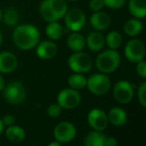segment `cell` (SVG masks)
I'll return each mask as SVG.
<instances>
[{"label": "cell", "instance_id": "obj_1", "mask_svg": "<svg viewBox=\"0 0 146 146\" xmlns=\"http://www.w3.org/2000/svg\"><path fill=\"white\" fill-rule=\"evenodd\" d=\"M12 39L15 46L24 51L35 48L40 41V32L32 24H21L14 28Z\"/></svg>", "mask_w": 146, "mask_h": 146}, {"label": "cell", "instance_id": "obj_2", "mask_svg": "<svg viewBox=\"0 0 146 146\" xmlns=\"http://www.w3.org/2000/svg\"><path fill=\"white\" fill-rule=\"evenodd\" d=\"M121 63L120 54L114 49H107L98 54L95 59V66L100 73L110 74L118 69Z\"/></svg>", "mask_w": 146, "mask_h": 146}, {"label": "cell", "instance_id": "obj_3", "mask_svg": "<svg viewBox=\"0 0 146 146\" xmlns=\"http://www.w3.org/2000/svg\"><path fill=\"white\" fill-rule=\"evenodd\" d=\"M86 87L92 94L101 96L109 92L111 88V81L104 73H96L87 78Z\"/></svg>", "mask_w": 146, "mask_h": 146}, {"label": "cell", "instance_id": "obj_4", "mask_svg": "<svg viewBox=\"0 0 146 146\" xmlns=\"http://www.w3.org/2000/svg\"><path fill=\"white\" fill-rule=\"evenodd\" d=\"M68 66L74 73H87L92 68V59L87 53L76 51L69 56Z\"/></svg>", "mask_w": 146, "mask_h": 146}, {"label": "cell", "instance_id": "obj_5", "mask_svg": "<svg viewBox=\"0 0 146 146\" xmlns=\"http://www.w3.org/2000/svg\"><path fill=\"white\" fill-rule=\"evenodd\" d=\"M4 99L10 104H21L26 99V89L19 81H13L3 88Z\"/></svg>", "mask_w": 146, "mask_h": 146}, {"label": "cell", "instance_id": "obj_6", "mask_svg": "<svg viewBox=\"0 0 146 146\" xmlns=\"http://www.w3.org/2000/svg\"><path fill=\"white\" fill-rule=\"evenodd\" d=\"M135 85L127 80H119L115 83L112 93L113 97L118 103L127 104L132 101L134 97Z\"/></svg>", "mask_w": 146, "mask_h": 146}, {"label": "cell", "instance_id": "obj_7", "mask_svg": "<svg viewBox=\"0 0 146 146\" xmlns=\"http://www.w3.org/2000/svg\"><path fill=\"white\" fill-rule=\"evenodd\" d=\"M80 102H81V95L79 91L73 88L62 89L57 95V104L62 109H74L79 106Z\"/></svg>", "mask_w": 146, "mask_h": 146}, {"label": "cell", "instance_id": "obj_8", "mask_svg": "<svg viewBox=\"0 0 146 146\" xmlns=\"http://www.w3.org/2000/svg\"><path fill=\"white\" fill-rule=\"evenodd\" d=\"M77 130L74 124H72L69 121H62L58 123L53 129V136L56 141L59 143L66 144L72 141L76 137Z\"/></svg>", "mask_w": 146, "mask_h": 146}, {"label": "cell", "instance_id": "obj_9", "mask_svg": "<svg viewBox=\"0 0 146 146\" xmlns=\"http://www.w3.org/2000/svg\"><path fill=\"white\" fill-rule=\"evenodd\" d=\"M63 18L66 28L71 32L80 31L86 24V15L79 8H72L70 10H67Z\"/></svg>", "mask_w": 146, "mask_h": 146}, {"label": "cell", "instance_id": "obj_10", "mask_svg": "<svg viewBox=\"0 0 146 146\" xmlns=\"http://www.w3.org/2000/svg\"><path fill=\"white\" fill-rule=\"evenodd\" d=\"M124 55L128 61L137 63L138 61L143 60L145 57V45L140 39H131L124 47Z\"/></svg>", "mask_w": 146, "mask_h": 146}, {"label": "cell", "instance_id": "obj_11", "mask_svg": "<svg viewBox=\"0 0 146 146\" xmlns=\"http://www.w3.org/2000/svg\"><path fill=\"white\" fill-rule=\"evenodd\" d=\"M88 125L96 131H103L108 126L107 114L104 110L100 108H93L89 111L87 115Z\"/></svg>", "mask_w": 146, "mask_h": 146}, {"label": "cell", "instance_id": "obj_12", "mask_svg": "<svg viewBox=\"0 0 146 146\" xmlns=\"http://www.w3.org/2000/svg\"><path fill=\"white\" fill-rule=\"evenodd\" d=\"M58 52V47L52 40L39 41L36 45V54L40 59L50 60L54 58Z\"/></svg>", "mask_w": 146, "mask_h": 146}, {"label": "cell", "instance_id": "obj_13", "mask_svg": "<svg viewBox=\"0 0 146 146\" xmlns=\"http://www.w3.org/2000/svg\"><path fill=\"white\" fill-rule=\"evenodd\" d=\"M18 60L12 52H0V74L13 72L17 68Z\"/></svg>", "mask_w": 146, "mask_h": 146}, {"label": "cell", "instance_id": "obj_14", "mask_svg": "<svg viewBox=\"0 0 146 146\" xmlns=\"http://www.w3.org/2000/svg\"><path fill=\"white\" fill-rule=\"evenodd\" d=\"M85 43L92 52H100L105 46V36L102 34L101 31L95 30L88 34L85 38Z\"/></svg>", "mask_w": 146, "mask_h": 146}, {"label": "cell", "instance_id": "obj_15", "mask_svg": "<svg viewBox=\"0 0 146 146\" xmlns=\"http://www.w3.org/2000/svg\"><path fill=\"white\" fill-rule=\"evenodd\" d=\"M90 24L97 31L106 30L111 24V17L109 14L103 11L93 12V14L90 17Z\"/></svg>", "mask_w": 146, "mask_h": 146}, {"label": "cell", "instance_id": "obj_16", "mask_svg": "<svg viewBox=\"0 0 146 146\" xmlns=\"http://www.w3.org/2000/svg\"><path fill=\"white\" fill-rule=\"evenodd\" d=\"M107 118L109 123H111L114 126H117V127L124 126L128 119L127 113L121 107L111 108L107 113Z\"/></svg>", "mask_w": 146, "mask_h": 146}, {"label": "cell", "instance_id": "obj_17", "mask_svg": "<svg viewBox=\"0 0 146 146\" xmlns=\"http://www.w3.org/2000/svg\"><path fill=\"white\" fill-rule=\"evenodd\" d=\"M128 10L133 17L143 19L146 16V0H129Z\"/></svg>", "mask_w": 146, "mask_h": 146}, {"label": "cell", "instance_id": "obj_18", "mask_svg": "<svg viewBox=\"0 0 146 146\" xmlns=\"http://www.w3.org/2000/svg\"><path fill=\"white\" fill-rule=\"evenodd\" d=\"M67 46L72 52L82 51L84 49V47L86 46L85 37L82 34H80L78 31L72 32L67 38Z\"/></svg>", "mask_w": 146, "mask_h": 146}, {"label": "cell", "instance_id": "obj_19", "mask_svg": "<svg viewBox=\"0 0 146 146\" xmlns=\"http://www.w3.org/2000/svg\"><path fill=\"white\" fill-rule=\"evenodd\" d=\"M6 138L12 143H21L25 139V130L21 126L18 125H11L7 126L5 130Z\"/></svg>", "mask_w": 146, "mask_h": 146}, {"label": "cell", "instance_id": "obj_20", "mask_svg": "<svg viewBox=\"0 0 146 146\" xmlns=\"http://www.w3.org/2000/svg\"><path fill=\"white\" fill-rule=\"evenodd\" d=\"M123 30L127 36L136 37L142 32L143 30V23L138 18L129 19L125 22L123 26Z\"/></svg>", "mask_w": 146, "mask_h": 146}, {"label": "cell", "instance_id": "obj_21", "mask_svg": "<svg viewBox=\"0 0 146 146\" xmlns=\"http://www.w3.org/2000/svg\"><path fill=\"white\" fill-rule=\"evenodd\" d=\"M107 136L102 133V131H93L89 132L84 138V145L86 146H105V140Z\"/></svg>", "mask_w": 146, "mask_h": 146}, {"label": "cell", "instance_id": "obj_22", "mask_svg": "<svg viewBox=\"0 0 146 146\" xmlns=\"http://www.w3.org/2000/svg\"><path fill=\"white\" fill-rule=\"evenodd\" d=\"M45 32H46L47 37L50 40L55 41L62 37L64 30H63L62 25L58 23V21H53V22H48V25L45 29Z\"/></svg>", "mask_w": 146, "mask_h": 146}, {"label": "cell", "instance_id": "obj_23", "mask_svg": "<svg viewBox=\"0 0 146 146\" xmlns=\"http://www.w3.org/2000/svg\"><path fill=\"white\" fill-rule=\"evenodd\" d=\"M47 2L55 12V14L57 15L59 20L64 17V15L68 10V5L65 0H47Z\"/></svg>", "mask_w": 146, "mask_h": 146}, {"label": "cell", "instance_id": "obj_24", "mask_svg": "<svg viewBox=\"0 0 146 146\" xmlns=\"http://www.w3.org/2000/svg\"><path fill=\"white\" fill-rule=\"evenodd\" d=\"M86 82H87V78L82 73L72 74L68 78V85L70 86V88L75 90H82L83 88H85Z\"/></svg>", "mask_w": 146, "mask_h": 146}, {"label": "cell", "instance_id": "obj_25", "mask_svg": "<svg viewBox=\"0 0 146 146\" xmlns=\"http://www.w3.org/2000/svg\"><path fill=\"white\" fill-rule=\"evenodd\" d=\"M105 44L109 49L117 50L122 45V35L118 31H110L105 37Z\"/></svg>", "mask_w": 146, "mask_h": 146}, {"label": "cell", "instance_id": "obj_26", "mask_svg": "<svg viewBox=\"0 0 146 146\" xmlns=\"http://www.w3.org/2000/svg\"><path fill=\"white\" fill-rule=\"evenodd\" d=\"M40 14L46 22H53V21L59 20L57 15L55 14V12L52 10L50 5L48 4L47 0H43L42 3L40 4Z\"/></svg>", "mask_w": 146, "mask_h": 146}, {"label": "cell", "instance_id": "obj_27", "mask_svg": "<svg viewBox=\"0 0 146 146\" xmlns=\"http://www.w3.org/2000/svg\"><path fill=\"white\" fill-rule=\"evenodd\" d=\"M2 19L4 23L9 27L16 26L19 21V13L15 8H7L2 14Z\"/></svg>", "mask_w": 146, "mask_h": 146}, {"label": "cell", "instance_id": "obj_28", "mask_svg": "<svg viewBox=\"0 0 146 146\" xmlns=\"http://www.w3.org/2000/svg\"><path fill=\"white\" fill-rule=\"evenodd\" d=\"M138 102L143 108L146 107V82H142L138 87L137 92Z\"/></svg>", "mask_w": 146, "mask_h": 146}, {"label": "cell", "instance_id": "obj_29", "mask_svg": "<svg viewBox=\"0 0 146 146\" xmlns=\"http://www.w3.org/2000/svg\"><path fill=\"white\" fill-rule=\"evenodd\" d=\"M104 5L111 9H120L126 4L127 0H103Z\"/></svg>", "mask_w": 146, "mask_h": 146}, {"label": "cell", "instance_id": "obj_30", "mask_svg": "<svg viewBox=\"0 0 146 146\" xmlns=\"http://www.w3.org/2000/svg\"><path fill=\"white\" fill-rule=\"evenodd\" d=\"M61 111H62V108L57 103L51 104V105H49L48 108H47V114H48V116L51 118L59 117L61 114Z\"/></svg>", "mask_w": 146, "mask_h": 146}, {"label": "cell", "instance_id": "obj_31", "mask_svg": "<svg viewBox=\"0 0 146 146\" xmlns=\"http://www.w3.org/2000/svg\"><path fill=\"white\" fill-rule=\"evenodd\" d=\"M136 73L138 74V76L142 78V79H145L146 78V62L145 60H141L138 61L136 63V67H135Z\"/></svg>", "mask_w": 146, "mask_h": 146}, {"label": "cell", "instance_id": "obj_32", "mask_svg": "<svg viewBox=\"0 0 146 146\" xmlns=\"http://www.w3.org/2000/svg\"><path fill=\"white\" fill-rule=\"evenodd\" d=\"M104 2L103 0H90L89 2V8L93 12H97V11H101L104 8Z\"/></svg>", "mask_w": 146, "mask_h": 146}, {"label": "cell", "instance_id": "obj_33", "mask_svg": "<svg viewBox=\"0 0 146 146\" xmlns=\"http://www.w3.org/2000/svg\"><path fill=\"white\" fill-rule=\"evenodd\" d=\"M2 122L4 124V126H11L15 123V117L12 114H6V115L3 116L2 118Z\"/></svg>", "mask_w": 146, "mask_h": 146}, {"label": "cell", "instance_id": "obj_34", "mask_svg": "<svg viewBox=\"0 0 146 146\" xmlns=\"http://www.w3.org/2000/svg\"><path fill=\"white\" fill-rule=\"evenodd\" d=\"M118 144V141L115 137L112 136H107L105 140V146H116Z\"/></svg>", "mask_w": 146, "mask_h": 146}, {"label": "cell", "instance_id": "obj_35", "mask_svg": "<svg viewBox=\"0 0 146 146\" xmlns=\"http://www.w3.org/2000/svg\"><path fill=\"white\" fill-rule=\"evenodd\" d=\"M5 86V83H4V78L2 77V75L0 74V91H2L3 88Z\"/></svg>", "mask_w": 146, "mask_h": 146}, {"label": "cell", "instance_id": "obj_36", "mask_svg": "<svg viewBox=\"0 0 146 146\" xmlns=\"http://www.w3.org/2000/svg\"><path fill=\"white\" fill-rule=\"evenodd\" d=\"M4 124H3V122H2V119L0 118V135L3 133V131H4Z\"/></svg>", "mask_w": 146, "mask_h": 146}, {"label": "cell", "instance_id": "obj_37", "mask_svg": "<svg viewBox=\"0 0 146 146\" xmlns=\"http://www.w3.org/2000/svg\"><path fill=\"white\" fill-rule=\"evenodd\" d=\"M48 146H61V144L59 143L58 141L55 140V141H53V142H50V143L48 144Z\"/></svg>", "mask_w": 146, "mask_h": 146}, {"label": "cell", "instance_id": "obj_38", "mask_svg": "<svg viewBox=\"0 0 146 146\" xmlns=\"http://www.w3.org/2000/svg\"><path fill=\"white\" fill-rule=\"evenodd\" d=\"M2 40H3V37H2L1 32H0V46H1V44H2Z\"/></svg>", "mask_w": 146, "mask_h": 146}, {"label": "cell", "instance_id": "obj_39", "mask_svg": "<svg viewBox=\"0 0 146 146\" xmlns=\"http://www.w3.org/2000/svg\"><path fill=\"white\" fill-rule=\"evenodd\" d=\"M1 20H2V12L0 10V22H1Z\"/></svg>", "mask_w": 146, "mask_h": 146}, {"label": "cell", "instance_id": "obj_40", "mask_svg": "<svg viewBox=\"0 0 146 146\" xmlns=\"http://www.w3.org/2000/svg\"><path fill=\"white\" fill-rule=\"evenodd\" d=\"M66 1H70V2H72V1H76V0H66Z\"/></svg>", "mask_w": 146, "mask_h": 146}]
</instances>
